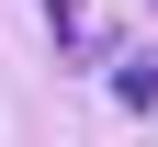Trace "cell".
Segmentation results:
<instances>
[{
	"label": "cell",
	"instance_id": "1",
	"mask_svg": "<svg viewBox=\"0 0 158 147\" xmlns=\"http://www.w3.org/2000/svg\"><path fill=\"white\" fill-rule=\"evenodd\" d=\"M113 102H124V113H158V45H147V57H124V68H113Z\"/></svg>",
	"mask_w": 158,
	"mask_h": 147
}]
</instances>
